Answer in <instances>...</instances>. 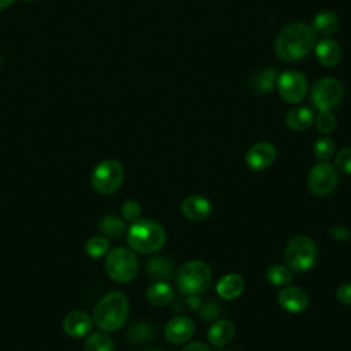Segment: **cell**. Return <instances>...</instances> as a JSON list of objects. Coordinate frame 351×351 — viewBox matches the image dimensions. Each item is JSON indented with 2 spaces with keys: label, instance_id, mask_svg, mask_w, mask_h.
I'll use <instances>...</instances> for the list:
<instances>
[{
  "label": "cell",
  "instance_id": "obj_1",
  "mask_svg": "<svg viewBox=\"0 0 351 351\" xmlns=\"http://www.w3.org/2000/svg\"><path fill=\"white\" fill-rule=\"evenodd\" d=\"M315 45V33L311 26L302 22L287 25L277 36L274 49L278 59L296 62L306 58Z\"/></svg>",
  "mask_w": 351,
  "mask_h": 351
},
{
  "label": "cell",
  "instance_id": "obj_2",
  "mask_svg": "<svg viewBox=\"0 0 351 351\" xmlns=\"http://www.w3.org/2000/svg\"><path fill=\"white\" fill-rule=\"evenodd\" d=\"M129 303L123 293L110 292L99 300L93 311L95 324L104 332H117L128 318Z\"/></svg>",
  "mask_w": 351,
  "mask_h": 351
},
{
  "label": "cell",
  "instance_id": "obj_3",
  "mask_svg": "<svg viewBox=\"0 0 351 351\" xmlns=\"http://www.w3.org/2000/svg\"><path fill=\"white\" fill-rule=\"evenodd\" d=\"M126 240L132 250L141 254H152L163 247L166 233L162 225L152 219H137L129 226Z\"/></svg>",
  "mask_w": 351,
  "mask_h": 351
},
{
  "label": "cell",
  "instance_id": "obj_4",
  "mask_svg": "<svg viewBox=\"0 0 351 351\" xmlns=\"http://www.w3.org/2000/svg\"><path fill=\"white\" fill-rule=\"evenodd\" d=\"M213 274L210 267L202 261H189L177 271L176 282L182 295L196 296L206 292L211 285Z\"/></svg>",
  "mask_w": 351,
  "mask_h": 351
},
{
  "label": "cell",
  "instance_id": "obj_5",
  "mask_svg": "<svg viewBox=\"0 0 351 351\" xmlns=\"http://www.w3.org/2000/svg\"><path fill=\"white\" fill-rule=\"evenodd\" d=\"M104 267L110 278H112L114 281L129 282L137 274L138 262L136 255L130 250L125 247H118L107 254Z\"/></svg>",
  "mask_w": 351,
  "mask_h": 351
},
{
  "label": "cell",
  "instance_id": "obj_6",
  "mask_svg": "<svg viewBox=\"0 0 351 351\" xmlns=\"http://www.w3.org/2000/svg\"><path fill=\"white\" fill-rule=\"evenodd\" d=\"M317 258V247L307 236H295L285 248V262L293 271L310 270Z\"/></svg>",
  "mask_w": 351,
  "mask_h": 351
},
{
  "label": "cell",
  "instance_id": "obj_7",
  "mask_svg": "<svg viewBox=\"0 0 351 351\" xmlns=\"http://www.w3.org/2000/svg\"><path fill=\"white\" fill-rule=\"evenodd\" d=\"M123 181V167L114 159L100 162L92 171V186L103 195L114 193Z\"/></svg>",
  "mask_w": 351,
  "mask_h": 351
},
{
  "label": "cell",
  "instance_id": "obj_8",
  "mask_svg": "<svg viewBox=\"0 0 351 351\" xmlns=\"http://www.w3.org/2000/svg\"><path fill=\"white\" fill-rule=\"evenodd\" d=\"M343 95L344 88L339 80L324 77L315 81V84L313 85L310 99L313 106L318 111H326L337 106L341 101Z\"/></svg>",
  "mask_w": 351,
  "mask_h": 351
},
{
  "label": "cell",
  "instance_id": "obj_9",
  "mask_svg": "<svg viewBox=\"0 0 351 351\" xmlns=\"http://www.w3.org/2000/svg\"><path fill=\"white\" fill-rule=\"evenodd\" d=\"M276 88L284 101L296 104L304 99L308 84L303 73L296 70H285L278 74Z\"/></svg>",
  "mask_w": 351,
  "mask_h": 351
},
{
  "label": "cell",
  "instance_id": "obj_10",
  "mask_svg": "<svg viewBox=\"0 0 351 351\" xmlns=\"http://www.w3.org/2000/svg\"><path fill=\"white\" fill-rule=\"evenodd\" d=\"M307 184L311 193L317 196L329 195L337 185V169L326 162L317 163L308 173Z\"/></svg>",
  "mask_w": 351,
  "mask_h": 351
},
{
  "label": "cell",
  "instance_id": "obj_11",
  "mask_svg": "<svg viewBox=\"0 0 351 351\" xmlns=\"http://www.w3.org/2000/svg\"><path fill=\"white\" fill-rule=\"evenodd\" d=\"M277 149L271 143L261 141L254 144L245 154V163L251 170L261 171L267 169L276 159Z\"/></svg>",
  "mask_w": 351,
  "mask_h": 351
},
{
  "label": "cell",
  "instance_id": "obj_12",
  "mask_svg": "<svg viewBox=\"0 0 351 351\" xmlns=\"http://www.w3.org/2000/svg\"><path fill=\"white\" fill-rule=\"evenodd\" d=\"M195 332V325L188 317H174L165 326V337L173 344L188 341Z\"/></svg>",
  "mask_w": 351,
  "mask_h": 351
},
{
  "label": "cell",
  "instance_id": "obj_13",
  "mask_svg": "<svg viewBox=\"0 0 351 351\" xmlns=\"http://www.w3.org/2000/svg\"><path fill=\"white\" fill-rule=\"evenodd\" d=\"M317 60L325 67H335L341 60V47L330 37H324L314 45Z\"/></svg>",
  "mask_w": 351,
  "mask_h": 351
},
{
  "label": "cell",
  "instance_id": "obj_14",
  "mask_svg": "<svg viewBox=\"0 0 351 351\" xmlns=\"http://www.w3.org/2000/svg\"><path fill=\"white\" fill-rule=\"evenodd\" d=\"M278 304L288 313H302L308 306V296L302 288L288 287L278 293Z\"/></svg>",
  "mask_w": 351,
  "mask_h": 351
},
{
  "label": "cell",
  "instance_id": "obj_15",
  "mask_svg": "<svg viewBox=\"0 0 351 351\" xmlns=\"http://www.w3.org/2000/svg\"><path fill=\"white\" fill-rule=\"evenodd\" d=\"M181 213L185 218L193 222H200L206 219L211 213L210 202L199 195L188 196L181 204Z\"/></svg>",
  "mask_w": 351,
  "mask_h": 351
},
{
  "label": "cell",
  "instance_id": "obj_16",
  "mask_svg": "<svg viewBox=\"0 0 351 351\" xmlns=\"http://www.w3.org/2000/svg\"><path fill=\"white\" fill-rule=\"evenodd\" d=\"M90 328L92 319L85 311L75 310L63 318V330L71 337H84Z\"/></svg>",
  "mask_w": 351,
  "mask_h": 351
},
{
  "label": "cell",
  "instance_id": "obj_17",
  "mask_svg": "<svg viewBox=\"0 0 351 351\" xmlns=\"http://www.w3.org/2000/svg\"><path fill=\"white\" fill-rule=\"evenodd\" d=\"M314 122V112L304 106H296L287 112L285 123L289 129L300 132L310 128Z\"/></svg>",
  "mask_w": 351,
  "mask_h": 351
},
{
  "label": "cell",
  "instance_id": "obj_18",
  "mask_svg": "<svg viewBox=\"0 0 351 351\" xmlns=\"http://www.w3.org/2000/svg\"><path fill=\"white\" fill-rule=\"evenodd\" d=\"M277 77H278V74L274 67L261 69L250 80L251 89L255 93H267L276 88Z\"/></svg>",
  "mask_w": 351,
  "mask_h": 351
},
{
  "label": "cell",
  "instance_id": "obj_19",
  "mask_svg": "<svg viewBox=\"0 0 351 351\" xmlns=\"http://www.w3.org/2000/svg\"><path fill=\"white\" fill-rule=\"evenodd\" d=\"M215 289L222 299L232 300L243 292L244 280L239 274H226L218 280Z\"/></svg>",
  "mask_w": 351,
  "mask_h": 351
},
{
  "label": "cell",
  "instance_id": "obj_20",
  "mask_svg": "<svg viewBox=\"0 0 351 351\" xmlns=\"http://www.w3.org/2000/svg\"><path fill=\"white\" fill-rule=\"evenodd\" d=\"M234 335V326L229 319H221L211 325L207 333V339L211 346L221 347L232 340Z\"/></svg>",
  "mask_w": 351,
  "mask_h": 351
},
{
  "label": "cell",
  "instance_id": "obj_21",
  "mask_svg": "<svg viewBox=\"0 0 351 351\" xmlns=\"http://www.w3.org/2000/svg\"><path fill=\"white\" fill-rule=\"evenodd\" d=\"M313 30L315 34L329 37L339 27V16L332 11H321L313 19Z\"/></svg>",
  "mask_w": 351,
  "mask_h": 351
},
{
  "label": "cell",
  "instance_id": "obj_22",
  "mask_svg": "<svg viewBox=\"0 0 351 351\" xmlns=\"http://www.w3.org/2000/svg\"><path fill=\"white\" fill-rule=\"evenodd\" d=\"M173 262L166 256H152L147 261V273L158 281L170 278L173 274Z\"/></svg>",
  "mask_w": 351,
  "mask_h": 351
},
{
  "label": "cell",
  "instance_id": "obj_23",
  "mask_svg": "<svg viewBox=\"0 0 351 351\" xmlns=\"http://www.w3.org/2000/svg\"><path fill=\"white\" fill-rule=\"evenodd\" d=\"M145 296H147V300L151 304L165 306V304H169L173 300L174 292H173V288L167 282L158 281L147 289Z\"/></svg>",
  "mask_w": 351,
  "mask_h": 351
},
{
  "label": "cell",
  "instance_id": "obj_24",
  "mask_svg": "<svg viewBox=\"0 0 351 351\" xmlns=\"http://www.w3.org/2000/svg\"><path fill=\"white\" fill-rule=\"evenodd\" d=\"M101 233L107 237H112V239H118L123 234L126 226L125 222L118 218L117 215L112 214H107L100 219V225H99Z\"/></svg>",
  "mask_w": 351,
  "mask_h": 351
},
{
  "label": "cell",
  "instance_id": "obj_25",
  "mask_svg": "<svg viewBox=\"0 0 351 351\" xmlns=\"http://www.w3.org/2000/svg\"><path fill=\"white\" fill-rule=\"evenodd\" d=\"M292 271L289 267L287 266H281V265H274L271 267H269L267 273H266V278L270 284L276 285V287H284L287 284H289L292 281Z\"/></svg>",
  "mask_w": 351,
  "mask_h": 351
},
{
  "label": "cell",
  "instance_id": "obj_26",
  "mask_svg": "<svg viewBox=\"0 0 351 351\" xmlns=\"http://www.w3.org/2000/svg\"><path fill=\"white\" fill-rule=\"evenodd\" d=\"M112 340L108 335L103 332H97L90 335L84 346V351H112Z\"/></svg>",
  "mask_w": 351,
  "mask_h": 351
},
{
  "label": "cell",
  "instance_id": "obj_27",
  "mask_svg": "<svg viewBox=\"0 0 351 351\" xmlns=\"http://www.w3.org/2000/svg\"><path fill=\"white\" fill-rule=\"evenodd\" d=\"M110 250V241L103 236H95L85 244V251L90 258H100Z\"/></svg>",
  "mask_w": 351,
  "mask_h": 351
},
{
  "label": "cell",
  "instance_id": "obj_28",
  "mask_svg": "<svg viewBox=\"0 0 351 351\" xmlns=\"http://www.w3.org/2000/svg\"><path fill=\"white\" fill-rule=\"evenodd\" d=\"M313 154L314 156L321 160L325 162L329 158H332V155L335 154V143L332 138L329 137H321L314 143L313 147Z\"/></svg>",
  "mask_w": 351,
  "mask_h": 351
},
{
  "label": "cell",
  "instance_id": "obj_29",
  "mask_svg": "<svg viewBox=\"0 0 351 351\" xmlns=\"http://www.w3.org/2000/svg\"><path fill=\"white\" fill-rule=\"evenodd\" d=\"M315 126L321 133L328 134L333 132L336 128V117L330 112V110L319 111V114L315 118Z\"/></svg>",
  "mask_w": 351,
  "mask_h": 351
},
{
  "label": "cell",
  "instance_id": "obj_30",
  "mask_svg": "<svg viewBox=\"0 0 351 351\" xmlns=\"http://www.w3.org/2000/svg\"><path fill=\"white\" fill-rule=\"evenodd\" d=\"M128 337L133 343H144V341H147L152 337V329H151L149 325L140 322V324H136L134 326H132L129 329Z\"/></svg>",
  "mask_w": 351,
  "mask_h": 351
},
{
  "label": "cell",
  "instance_id": "obj_31",
  "mask_svg": "<svg viewBox=\"0 0 351 351\" xmlns=\"http://www.w3.org/2000/svg\"><path fill=\"white\" fill-rule=\"evenodd\" d=\"M336 169L346 173V174H351V147L343 148L336 154Z\"/></svg>",
  "mask_w": 351,
  "mask_h": 351
},
{
  "label": "cell",
  "instance_id": "obj_32",
  "mask_svg": "<svg viewBox=\"0 0 351 351\" xmlns=\"http://www.w3.org/2000/svg\"><path fill=\"white\" fill-rule=\"evenodd\" d=\"M140 213H141V208L136 200H126L122 204V215L125 219H128L130 222L137 221L140 217Z\"/></svg>",
  "mask_w": 351,
  "mask_h": 351
},
{
  "label": "cell",
  "instance_id": "obj_33",
  "mask_svg": "<svg viewBox=\"0 0 351 351\" xmlns=\"http://www.w3.org/2000/svg\"><path fill=\"white\" fill-rule=\"evenodd\" d=\"M336 296L339 302H341L343 304L351 306V284L350 282L341 284L336 291Z\"/></svg>",
  "mask_w": 351,
  "mask_h": 351
},
{
  "label": "cell",
  "instance_id": "obj_34",
  "mask_svg": "<svg viewBox=\"0 0 351 351\" xmlns=\"http://www.w3.org/2000/svg\"><path fill=\"white\" fill-rule=\"evenodd\" d=\"M181 351H211V348L208 346H206L204 343L192 341V343L186 344Z\"/></svg>",
  "mask_w": 351,
  "mask_h": 351
},
{
  "label": "cell",
  "instance_id": "obj_35",
  "mask_svg": "<svg viewBox=\"0 0 351 351\" xmlns=\"http://www.w3.org/2000/svg\"><path fill=\"white\" fill-rule=\"evenodd\" d=\"M330 232L333 233V237H336V239H348L350 237L348 230L344 228H335V229H330Z\"/></svg>",
  "mask_w": 351,
  "mask_h": 351
},
{
  "label": "cell",
  "instance_id": "obj_36",
  "mask_svg": "<svg viewBox=\"0 0 351 351\" xmlns=\"http://www.w3.org/2000/svg\"><path fill=\"white\" fill-rule=\"evenodd\" d=\"M15 0H0V10L10 7Z\"/></svg>",
  "mask_w": 351,
  "mask_h": 351
},
{
  "label": "cell",
  "instance_id": "obj_37",
  "mask_svg": "<svg viewBox=\"0 0 351 351\" xmlns=\"http://www.w3.org/2000/svg\"><path fill=\"white\" fill-rule=\"evenodd\" d=\"M25 1H34V0H25Z\"/></svg>",
  "mask_w": 351,
  "mask_h": 351
},
{
  "label": "cell",
  "instance_id": "obj_38",
  "mask_svg": "<svg viewBox=\"0 0 351 351\" xmlns=\"http://www.w3.org/2000/svg\"><path fill=\"white\" fill-rule=\"evenodd\" d=\"M149 351H158V350H149Z\"/></svg>",
  "mask_w": 351,
  "mask_h": 351
},
{
  "label": "cell",
  "instance_id": "obj_39",
  "mask_svg": "<svg viewBox=\"0 0 351 351\" xmlns=\"http://www.w3.org/2000/svg\"><path fill=\"white\" fill-rule=\"evenodd\" d=\"M0 64H1V58H0Z\"/></svg>",
  "mask_w": 351,
  "mask_h": 351
}]
</instances>
